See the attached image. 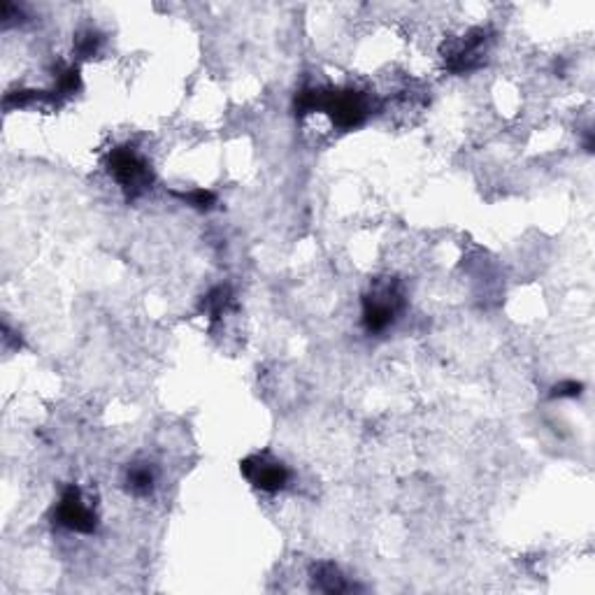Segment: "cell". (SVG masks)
Returning <instances> with one entry per match:
<instances>
[{"label":"cell","mask_w":595,"mask_h":595,"mask_svg":"<svg viewBox=\"0 0 595 595\" xmlns=\"http://www.w3.org/2000/svg\"><path fill=\"white\" fill-rule=\"evenodd\" d=\"M184 203H189L196 210H210L212 205H214V193L205 191V189H193L189 193H177Z\"/></svg>","instance_id":"9"},{"label":"cell","mask_w":595,"mask_h":595,"mask_svg":"<svg viewBox=\"0 0 595 595\" xmlns=\"http://www.w3.org/2000/svg\"><path fill=\"white\" fill-rule=\"evenodd\" d=\"M405 310V291L398 279H377L363 295L361 321L367 335H382Z\"/></svg>","instance_id":"1"},{"label":"cell","mask_w":595,"mask_h":595,"mask_svg":"<svg viewBox=\"0 0 595 595\" xmlns=\"http://www.w3.org/2000/svg\"><path fill=\"white\" fill-rule=\"evenodd\" d=\"M310 579H312V589L321 591V593H347L351 591V583L342 575V570L335 563H317L310 570Z\"/></svg>","instance_id":"6"},{"label":"cell","mask_w":595,"mask_h":595,"mask_svg":"<svg viewBox=\"0 0 595 595\" xmlns=\"http://www.w3.org/2000/svg\"><path fill=\"white\" fill-rule=\"evenodd\" d=\"M98 44H101V36L96 30H82L77 36V52L82 56H93L98 52Z\"/></svg>","instance_id":"10"},{"label":"cell","mask_w":595,"mask_h":595,"mask_svg":"<svg viewBox=\"0 0 595 595\" xmlns=\"http://www.w3.org/2000/svg\"><path fill=\"white\" fill-rule=\"evenodd\" d=\"M583 391V386L575 379H567V382H560L551 389V398H579Z\"/></svg>","instance_id":"11"},{"label":"cell","mask_w":595,"mask_h":595,"mask_svg":"<svg viewBox=\"0 0 595 595\" xmlns=\"http://www.w3.org/2000/svg\"><path fill=\"white\" fill-rule=\"evenodd\" d=\"M240 472L261 494H279L291 479L289 468L279 458L272 456L270 451H259L245 458L240 463Z\"/></svg>","instance_id":"5"},{"label":"cell","mask_w":595,"mask_h":595,"mask_svg":"<svg viewBox=\"0 0 595 595\" xmlns=\"http://www.w3.org/2000/svg\"><path fill=\"white\" fill-rule=\"evenodd\" d=\"M488 43H491V36L486 28H470L465 36L451 40L445 49V56H442L446 70L454 75H468L479 70L486 60Z\"/></svg>","instance_id":"4"},{"label":"cell","mask_w":595,"mask_h":595,"mask_svg":"<svg viewBox=\"0 0 595 595\" xmlns=\"http://www.w3.org/2000/svg\"><path fill=\"white\" fill-rule=\"evenodd\" d=\"M230 301H233L230 291L226 289V286H217V289H212L210 293H207V298L203 301V310L207 312L210 319H219V317L226 312V307L230 305Z\"/></svg>","instance_id":"8"},{"label":"cell","mask_w":595,"mask_h":595,"mask_svg":"<svg viewBox=\"0 0 595 595\" xmlns=\"http://www.w3.org/2000/svg\"><path fill=\"white\" fill-rule=\"evenodd\" d=\"M157 481H158L157 468H154L149 461H135V463L128 465L126 488L128 494H133L135 498H147V495L154 494Z\"/></svg>","instance_id":"7"},{"label":"cell","mask_w":595,"mask_h":595,"mask_svg":"<svg viewBox=\"0 0 595 595\" xmlns=\"http://www.w3.org/2000/svg\"><path fill=\"white\" fill-rule=\"evenodd\" d=\"M54 519L59 526H63L70 533H77V535H93L98 530V521H101L96 505L75 484L63 488V494H60L54 507Z\"/></svg>","instance_id":"3"},{"label":"cell","mask_w":595,"mask_h":595,"mask_svg":"<svg viewBox=\"0 0 595 595\" xmlns=\"http://www.w3.org/2000/svg\"><path fill=\"white\" fill-rule=\"evenodd\" d=\"M108 170L128 198H138L154 184V173H151L149 161L138 149H133L128 145L109 151Z\"/></svg>","instance_id":"2"}]
</instances>
